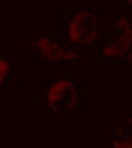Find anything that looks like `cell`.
I'll use <instances>...</instances> for the list:
<instances>
[{"mask_svg": "<svg viewBox=\"0 0 132 148\" xmlns=\"http://www.w3.org/2000/svg\"><path fill=\"white\" fill-rule=\"evenodd\" d=\"M114 147V148H132V119L118 130Z\"/></svg>", "mask_w": 132, "mask_h": 148, "instance_id": "obj_1", "label": "cell"}]
</instances>
